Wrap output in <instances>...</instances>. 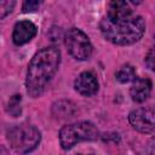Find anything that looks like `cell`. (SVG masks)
I'll list each match as a JSON object with an SVG mask.
<instances>
[{"label":"cell","instance_id":"6da1fadb","mask_svg":"<svg viewBox=\"0 0 155 155\" xmlns=\"http://www.w3.org/2000/svg\"><path fill=\"white\" fill-rule=\"evenodd\" d=\"M99 29L108 41L115 45H131L144 35L145 22L132 12L130 2L111 1L107 16L99 23Z\"/></svg>","mask_w":155,"mask_h":155},{"label":"cell","instance_id":"7a4b0ae2","mask_svg":"<svg viewBox=\"0 0 155 155\" xmlns=\"http://www.w3.org/2000/svg\"><path fill=\"white\" fill-rule=\"evenodd\" d=\"M61 63V51L56 46L40 50L31 58L25 79L27 92L30 97H39L51 79L54 76Z\"/></svg>","mask_w":155,"mask_h":155},{"label":"cell","instance_id":"3957f363","mask_svg":"<svg viewBox=\"0 0 155 155\" xmlns=\"http://www.w3.org/2000/svg\"><path fill=\"white\" fill-rule=\"evenodd\" d=\"M40 139L39 130L31 125H17L7 132V140L11 148L21 155L33 151L39 145Z\"/></svg>","mask_w":155,"mask_h":155},{"label":"cell","instance_id":"277c9868","mask_svg":"<svg viewBox=\"0 0 155 155\" xmlns=\"http://www.w3.org/2000/svg\"><path fill=\"white\" fill-rule=\"evenodd\" d=\"M99 137L97 127L88 121H80L62 127L59 131V143L64 150L71 149L76 143L84 140H96Z\"/></svg>","mask_w":155,"mask_h":155},{"label":"cell","instance_id":"5b68a950","mask_svg":"<svg viewBox=\"0 0 155 155\" xmlns=\"http://www.w3.org/2000/svg\"><path fill=\"white\" fill-rule=\"evenodd\" d=\"M65 45L69 53L79 61H86L92 54V44L88 36L78 28H71L65 35Z\"/></svg>","mask_w":155,"mask_h":155},{"label":"cell","instance_id":"8992f818","mask_svg":"<svg viewBox=\"0 0 155 155\" xmlns=\"http://www.w3.org/2000/svg\"><path fill=\"white\" fill-rule=\"evenodd\" d=\"M132 127L142 133H149L155 130V107H140L130 113L128 116Z\"/></svg>","mask_w":155,"mask_h":155},{"label":"cell","instance_id":"52a82bcc","mask_svg":"<svg viewBox=\"0 0 155 155\" xmlns=\"http://www.w3.org/2000/svg\"><path fill=\"white\" fill-rule=\"evenodd\" d=\"M36 34V25L30 21H19L15 24L12 40L16 45H24L29 42Z\"/></svg>","mask_w":155,"mask_h":155},{"label":"cell","instance_id":"ba28073f","mask_svg":"<svg viewBox=\"0 0 155 155\" xmlns=\"http://www.w3.org/2000/svg\"><path fill=\"white\" fill-rule=\"evenodd\" d=\"M74 87L80 94L90 97V96H93L94 93H97L98 81L93 73L84 71L76 78V80L74 82Z\"/></svg>","mask_w":155,"mask_h":155},{"label":"cell","instance_id":"9c48e42d","mask_svg":"<svg viewBox=\"0 0 155 155\" xmlns=\"http://www.w3.org/2000/svg\"><path fill=\"white\" fill-rule=\"evenodd\" d=\"M150 92H151V81L147 78H136L130 90V94L132 99L137 103L144 102L150 96Z\"/></svg>","mask_w":155,"mask_h":155},{"label":"cell","instance_id":"30bf717a","mask_svg":"<svg viewBox=\"0 0 155 155\" xmlns=\"http://www.w3.org/2000/svg\"><path fill=\"white\" fill-rule=\"evenodd\" d=\"M115 78L121 84H127V82H131V81H134V79L137 78L136 76V70L132 65L130 64H125L122 65L115 74Z\"/></svg>","mask_w":155,"mask_h":155},{"label":"cell","instance_id":"8fae6325","mask_svg":"<svg viewBox=\"0 0 155 155\" xmlns=\"http://www.w3.org/2000/svg\"><path fill=\"white\" fill-rule=\"evenodd\" d=\"M21 103H22V97L19 94H15L10 98L8 101V105H7V111L11 116L13 117H17L21 111H22V107H21Z\"/></svg>","mask_w":155,"mask_h":155},{"label":"cell","instance_id":"7c38bea8","mask_svg":"<svg viewBox=\"0 0 155 155\" xmlns=\"http://www.w3.org/2000/svg\"><path fill=\"white\" fill-rule=\"evenodd\" d=\"M15 1H1L0 2V17L4 18L6 17L13 8Z\"/></svg>","mask_w":155,"mask_h":155},{"label":"cell","instance_id":"4fadbf2b","mask_svg":"<svg viewBox=\"0 0 155 155\" xmlns=\"http://www.w3.org/2000/svg\"><path fill=\"white\" fill-rule=\"evenodd\" d=\"M40 1H34V0H27V1H24L23 2V5H22V10H23V12H34V11H36L38 10V7L40 6Z\"/></svg>","mask_w":155,"mask_h":155},{"label":"cell","instance_id":"5bb4252c","mask_svg":"<svg viewBox=\"0 0 155 155\" xmlns=\"http://www.w3.org/2000/svg\"><path fill=\"white\" fill-rule=\"evenodd\" d=\"M145 64L148 65L149 69L155 71V46L149 50V52L145 56Z\"/></svg>","mask_w":155,"mask_h":155},{"label":"cell","instance_id":"9a60e30c","mask_svg":"<svg viewBox=\"0 0 155 155\" xmlns=\"http://www.w3.org/2000/svg\"><path fill=\"white\" fill-rule=\"evenodd\" d=\"M147 155H155V136H153L147 143Z\"/></svg>","mask_w":155,"mask_h":155},{"label":"cell","instance_id":"2e32d148","mask_svg":"<svg viewBox=\"0 0 155 155\" xmlns=\"http://www.w3.org/2000/svg\"><path fill=\"white\" fill-rule=\"evenodd\" d=\"M78 155H82V154H78Z\"/></svg>","mask_w":155,"mask_h":155}]
</instances>
